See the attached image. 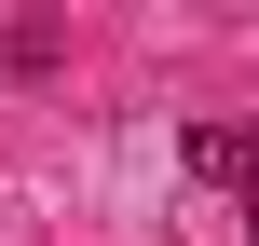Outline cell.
<instances>
[{
  "mask_svg": "<svg viewBox=\"0 0 259 246\" xmlns=\"http://www.w3.org/2000/svg\"><path fill=\"white\" fill-rule=\"evenodd\" d=\"M178 164H191V178H232V192H259V123H191V137H178Z\"/></svg>",
  "mask_w": 259,
  "mask_h": 246,
  "instance_id": "1",
  "label": "cell"
},
{
  "mask_svg": "<svg viewBox=\"0 0 259 246\" xmlns=\"http://www.w3.org/2000/svg\"><path fill=\"white\" fill-rule=\"evenodd\" d=\"M246 233H259V192H246Z\"/></svg>",
  "mask_w": 259,
  "mask_h": 246,
  "instance_id": "2",
  "label": "cell"
}]
</instances>
